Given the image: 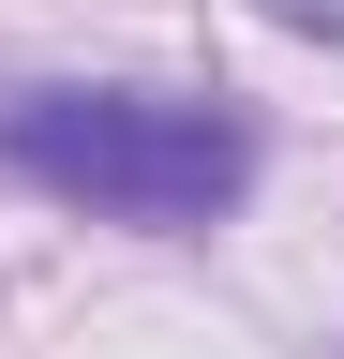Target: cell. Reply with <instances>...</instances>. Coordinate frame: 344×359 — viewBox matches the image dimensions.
<instances>
[{
	"label": "cell",
	"mask_w": 344,
	"mask_h": 359,
	"mask_svg": "<svg viewBox=\"0 0 344 359\" xmlns=\"http://www.w3.org/2000/svg\"><path fill=\"white\" fill-rule=\"evenodd\" d=\"M0 165L30 195L135 224V240H209L254 195V120L195 105V90H15L0 105Z\"/></svg>",
	"instance_id": "1"
},
{
	"label": "cell",
	"mask_w": 344,
	"mask_h": 359,
	"mask_svg": "<svg viewBox=\"0 0 344 359\" xmlns=\"http://www.w3.org/2000/svg\"><path fill=\"white\" fill-rule=\"evenodd\" d=\"M270 30H299V45H344V0H254Z\"/></svg>",
	"instance_id": "2"
}]
</instances>
